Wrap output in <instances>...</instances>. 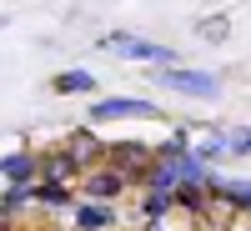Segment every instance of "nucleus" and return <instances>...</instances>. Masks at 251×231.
Segmentation results:
<instances>
[{
	"label": "nucleus",
	"mask_w": 251,
	"mask_h": 231,
	"mask_svg": "<svg viewBox=\"0 0 251 231\" xmlns=\"http://www.w3.org/2000/svg\"><path fill=\"white\" fill-rule=\"evenodd\" d=\"M106 51H116V55H126V60H156L161 71L176 60V51L156 46V40H141V35H111V40H106Z\"/></svg>",
	"instance_id": "obj_1"
},
{
	"label": "nucleus",
	"mask_w": 251,
	"mask_h": 231,
	"mask_svg": "<svg viewBox=\"0 0 251 231\" xmlns=\"http://www.w3.org/2000/svg\"><path fill=\"white\" fill-rule=\"evenodd\" d=\"M161 86L166 91H181V96H216V76H201V71H161Z\"/></svg>",
	"instance_id": "obj_2"
},
{
	"label": "nucleus",
	"mask_w": 251,
	"mask_h": 231,
	"mask_svg": "<svg viewBox=\"0 0 251 231\" xmlns=\"http://www.w3.org/2000/svg\"><path fill=\"white\" fill-rule=\"evenodd\" d=\"M111 116H156L151 101H96L91 121H111Z\"/></svg>",
	"instance_id": "obj_3"
},
{
	"label": "nucleus",
	"mask_w": 251,
	"mask_h": 231,
	"mask_svg": "<svg viewBox=\"0 0 251 231\" xmlns=\"http://www.w3.org/2000/svg\"><path fill=\"white\" fill-rule=\"evenodd\" d=\"M71 176H80V166H75L66 151H50L46 161H40V181H46V186H66Z\"/></svg>",
	"instance_id": "obj_4"
},
{
	"label": "nucleus",
	"mask_w": 251,
	"mask_h": 231,
	"mask_svg": "<svg viewBox=\"0 0 251 231\" xmlns=\"http://www.w3.org/2000/svg\"><path fill=\"white\" fill-rule=\"evenodd\" d=\"M100 151H106V146H100V141H96L91 131H75V136L66 141V156H71V161L80 166V171H86V166H91V161H96Z\"/></svg>",
	"instance_id": "obj_5"
},
{
	"label": "nucleus",
	"mask_w": 251,
	"mask_h": 231,
	"mask_svg": "<svg viewBox=\"0 0 251 231\" xmlns=\"http://www.w3.org/2000/svg\"><path fill=\"white\" fill-rule=\"evenodd\" d=\"M50 91H55V96H75V91H96V76H91V71H60V76L50 80Z\"/></svg>",
	"instance_id": "obj_6"
},
{
	"label": "nucleus",
	"mask_w": 251,
	"mask_h": 231,
	"mask_svg": "<svg viewBox=\"0 0 251 231\" xmlns=\"http://www.w3.org/2000/svg\"><path fill=\"white\" fill-rule=\"evenodd\" d=\"M35 171H40V161H30V156H5V161H0V176L15 181V186L35 181Z\"/></svg>",
	"instance_id": "obj_7"
},
{
	"label": "nucleus",
	"mask_w": 251,
	"mask_h": 231,
	"mask_svg": "<svg viewBox=\"0 0 251 231\" xmlns=\"http://www.w3.org/2000/svg\"><path fill=\"white\" fill-rule=\"evenodd\" d=\"M121 186H126V181H121L116 171H96V176H86V196L106 201V196H116V191H121Z\"/></svg>",
	"instance_id": "obj_8"
},
{
	"label": "nucleus",
	"mask_w": 251,
	"mask_h": 231,
	"mask_svg": "<svg viewBox=\"0 0 251 231\" xmlns=\"http://www.w3.org/2000/svg\"><path fill=\"white\" fill-rule=\"evenodd\" d=\"M75 226H80V231H100V226H111V211H106V206H80V211H75Z\"/></svg>",
	"instance_id": "obj_9"
},
{
	"label": "nucleus",
	"mask_w": 251,
	"mask_h": 231,
	"mask_svg": "<svg viewBox=\"0 0 251 231\" xmlns=\"http://www.w3.org/2000/svg\"><path fill=\"white\" fill-rule=\"evenodd\" d=\"M30 196H35L40 206H66V201H71V196H66V186H46V181H35V186H30Z\"/></svg>",
	"instance_id": "obj_10"
},
{
	"label": "nucleus",
	"mask_w": 251,
	"mask_h": 231,
	"mask_svg": "<svg viewBox=\"0 0 251 231\" xmlns=\"http://www.w3.org/2000/svg\"><path fill=\"white\" fill-rule=\"evenodd\" d=\"M171 201H176V206H191V211H196L206 196H201V186H176V191H171Z\"/></svg>",
	"instance_id": "obj_11"
},
{
	"label": "nucleus",
	"mask_w": 251,
	"mask_h": 231,
	"mask_svg": "<svg viewBox=\"0 0 251 231\" xmlns=\"http://www.w3.org/2000/svg\"><path fill=\"white\" fill-rule=\"evenodd\" d=\"M196 30H201V35H211V40H221V35H226V15H216V20H201Z\"/></svg>",
	"instance_id": "obj_12"
},
{
	"label": "nucleus",
	"mask_w": 251,
	"mask_h": 231,
	"mask_svg": "<svg viewBox=\"0 0 251 231\" xmlns=\"http://www.w3.org/2000/svg\"><path fill=\"white\" fill-rule=\"evenodd\" d=\"M171 206H176L171 196H151V201H146V216H151V221H156L161 211H171Z\"/></svg>",
	"instance_id": "obj_13"
}]
</instances>
